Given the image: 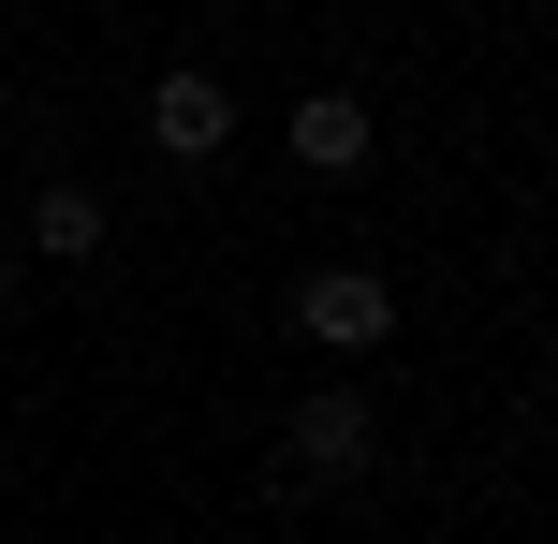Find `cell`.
Segmentation results:
<instances>
[{
  "label": "cell",
  "mask_w": 558,
  "mask_h": 544,
  "mask_svg": "<svg viewBox=\"0 0 558 544\" xmlns=\"http://www.w3.org/2000/svg\"><path fill=\"white\" fill-rule=\"evenodd\" d=\"M294 339L338 353V368L383 353V339H397V280H383V265H308V280H294Z\"/></svg>",
  "instance_id": "1"
},
{
  "label": "cell",
  "mask_w": 558,
  "mask_h": 544,
  "mask_svg": "<svg viewBox=\"0 0 558 544\" xmlns=\"http://www.w3.org/2000/svg\"><path fill=\"white\" fill-rule=\"evenodd\" d=\"M367 457H383V412H367L353 383H324V398L279 412V471H294V486H353Z\"/></svg>",
  "instance_id": "2"
},
{
  "label": "cell",
  "mask_w": 558,
  "mask_h": 544,
  "mask_svg": "<svg viewBox=\"0 0 558 544\" xmlns=\"http://www.w3.org/2000/svg\"><path fill=\"white\" fill-rule=\"evenodd\" d=\"M147 147H162V162H221L235 147V88L206 74V59H177V74L147 88Z\"/></svg>",
  "instance_id": "3"
},
{
  "label": "cell",
  "mask_w": 558,
  "mask_h": 544,
  "mask_svg": "<svg viewBox=\"0 0 558 544\" xmlns=\"http://www.w3.org/2000/svg\"><path fill=\"white\" fill-rule=\"evenodd\" d=\"M279 147H294V177H324V192H353V177L383 162V133H367V104H353V88H308V104L279 118Z\"/></svg>",
  "instance_id": "4"
},
{
  "label": "cell",
  "mask_w": 558,
  "mask_h": 544,
  "mask_svg": "<svg viewBox=\"0 0 558 544\" xmlns=\"http://www.w3.org/2000/svg\"><path fill=\"white\" fill-rule=\"evenodd\" d=\"M104 192H88V177H45V192H29V251H45V265H104Z\"/></svg>",
  "instance_id": "5"
}]
</instances>
